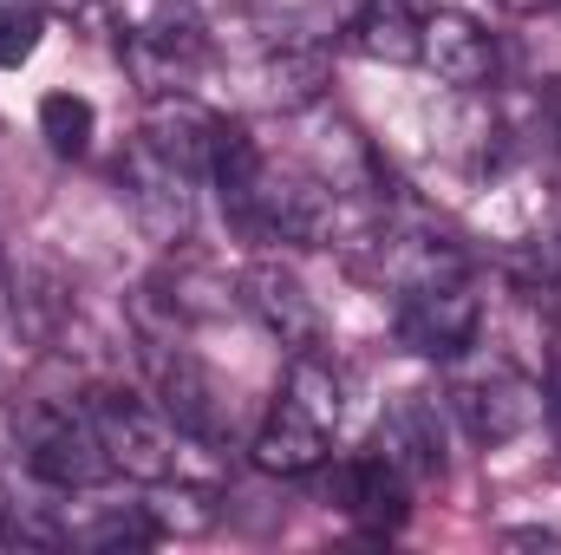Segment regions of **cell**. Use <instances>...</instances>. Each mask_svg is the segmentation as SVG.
I'll list each match as a JSON object with an SVG mask.
<instances>
[{"mask_svg": "<svg viewBox=\"0 0 561 555\" xmlns=\"http://www.w3.org/2000/svg\"><path fill=\"white\" fill-rule=\"evenodd\" d=\"M249 457H255V471H268V477H313V471L327 464V424L280 399L275 412L262 418Z\"/></svg>", "mask_w": 561, "mask_h": 555, "instance_id": "obj_13", "label": "cell"}, {"mask_svg": "<svg viewBox=\"0 0 561 555\" xmlns=\"http://www.w3.org/2000/svg\"><path fill=\"white\" fill-rule=\"evenodd\" d=\"M327 92V53L320 46H275L262 59V99L275 112H307Z\"/></svg>", "mask_w": 561, "mask_h": 555, "instance_id": "obj_17", "label": "cell"}, {"mask_svg": "<svg viewBox=\"0 0 561 555\" xmlns=\"http://www.w3.org/2000/svg\"><path fill=\"white\" fill-rule=\"evenodd\" d=\"M419 59L444 79V86H457V92H483V86H496V39H490V26H483L477 13H463V7H437V13H424Z\"/></svg>", "mask_w": 561, "mask_h": 555, "instance_id": "obj_10", "label": "cell"}, {"mask_svg": "<svg viewBox=\"0 0 561 555\" xmlns=\"http://www.w3.org/2000/svg\"><path fill=\"white\" fill-rule=\"evenodd\" d=\"M327 497H333L366 536H392V530L405 523V497H412V484H405L379 451H359V457H346V464L333 471Z\"/></svg>", "mask_w": 561, "mask_h": 555, "instance_id": "obj_11", "label": "cell"}, {"mask_svg": "<svg viewBox=\"0 0 561 555\" xmlns=\"http://www.w3.org/2000/svg\"><path fill=\"white\" fill-rule=\"evenodd\" d=\"M0 550H7V543H0Z\"/></svg>", "mask_w": 561, "mask_h": 555, "instance_id": "obj_25", "label": "cell"}, {"mask_svg": "<svg viewBox=\"0 0 561 555\" xmlns=\"http://www.w3.org/2000/svg\"><path fill=\"white\" fill-rule=\"evenodd\" d=\"M463 269H470V256L450 236H437L431 223H419V216H399V223H386L373 236V275L392 281L399 294L431 287V281H457Z\"/></svg>", "mask_w": 561, "mask_h": 555, "instance_id": "obj_9", "label": "cell"}, {"mask_svg": "<svg viewBox=\"0 0 561 555\" xmlns=\"http://www.w3.org/2000/svg\"><path fill=\"white\" fill-rule=\"evenodd\" d=\"M150 294H157V307H163L176 327H183V320H222L229 307H242V294L216 275V269H203V262H176Z\"/></svg>", "mask_w": 561, "mask_h": 555, "instance_id": "obj_16", "label": "cell"}, {"mask_svg": "<svg viewBox=\"0 0 561 555\" xmlns=\"http://www.w3.org/2000/svg\"><path fill=\"white\" fill-rule=\"evenodd\" d=\"M444 406L477 444H510L542 418V380H529L510 360H477V366H463L450 380Z\"/></svg>", "mask_w": 561, "mask_h": 555, "instance_id": "obj_5", "label": "cell"}, {"mask_svg": "<svg viewBox=\"0 0 561 555\" xmlns=\"http://www.w3.org/2000/svg\"><path fill=\"white\" fill-rule=\"evenodd\" d=\"M216 112H203L196 99H183V92H157L150 99V112H144V138L157 144V150H170L176 163H190L196 177L209 170V144H216Z\"/></svg>", "mask_w": 561, "mask_h": 555, "instance_id": "obj_14", "label": "cell"}, {"mask_svg": "<svg viewBox=\"0 0 561 555\" xmlns=\"http://www.w3.org/2000/svg\"><path fill=\"white\" fill-rule=\"evenodd\" d=\"M236 294H242V307L275 333L287 353H320L327 347V314H320V301L307 294V281L294 275V269L249 262L242 281H236Z\"/></svg>", "mask_w": 561, "mask_h": 555, "instance_id": "obj_8", "label": "cell"}, {"mask_svg": "<svg viewBox=\"0 0 561 555\" xmlns=\"http://www.w3.org/2000/svg\"><path fill=\"white\" fill-rule=\"evenodd\" d=\"M346 46L359 59H379V66H412L424 46V20L405 0H366L353 20H346Z\"/></svg>", "mask_w": 561, "mask_h": 555, "instance_id": "obj_15", "label": "cell"}, {"mask_svg": "<svg viewBox=\"0 0 561 555\" xmlns=\"http://www.w3.org/2000/svg\"><path fill=\"white\" fill-rule=\"evenodd\" d=\"M150 386H157V406L163 418L183 431V438H196V444H222L229 438V399H222V386L209 380V366L196 360V353H183V347H170V340H150Z\"/></svg>", "mask_w": 561, "mask_h": 555, "instance_id": "obj_6", "label": "cell"}, {"mask_svg": "<svg viewBox=\"0 0 561 555\" xmlns=\"http://www.w3.org/2000/svg\"><path fill=\"white\" fill-rule=\"evenodd\" d=\"M85 412L99 424V444L112 457V477H131V484H170L176 477V424L163 418V406H144L118 386H99L85 399Z\"/></svg>", "mask_w": 561, "mask_h": 555, "instance_id": "obj_4", "label": "cell"}, {"mask_svg": "<svg viewBox=\"0 0 561 555\" xmlns=\"http://www.w3.org/2000/svg\"><path fill=\"white\" fill-rule=\"evenodd\" d=\"M157 536H163V523L150 517V503H112V510H99L92 523L72 530L79 550H150Z\"/></svg>", "mask_w": 561, "mask_h": 555, "instance_id": "obj_19", "label": "cell"}, {"mask_svg": "<svg viewBox=\"0 0 561 555\" xmlns=\"http://www.w3.org/2000/svg\"><path fill=\"white\" fill-rule=\"evenodd\" d=\"M13 444H20V464L46 490H92L112 477V457L99 444V424L85 412V399H20L13 406Z\"/></svg>", "mask_w": 561, "mask_h": 555, "instance_id": "obj_2", "label": "cell"}, {"mask_svg": "<svg viewBox=\"0 0 561 555\" xmlns=\"http://www.w3.org/2000/svg\"><path fill=\"white\" fill-rule=\"evenodd\" d=\"M0 7H39V0H0Z\"/></svg>", "mask_w": 561, "mask_h": 555, "instance_id": "obj_24", "label": "cell"}, {"mask_svg": "<svg viewBox=\"0 0 561 555\" xmlns=\"http://www.w3.org/2000/svg\"><path fill=\"white\" fill-rule=\"evenodd\" d=\"M477 327H483V301L470 294V281H431L412 287L399 301V340L419 353V360H463L477 347Z\"/></svg>", "mask_w": 561, "mask_h": 555, "instance_id": "obj_7", "label": "cell"}, {"mask_svg": "<svg viewBox=\"0 0 561 555\" xmlns=\"http://www.w3.org/2000/svg\"><path fill=\"white\" fill-rule=\"evenodd\" d=\"M496 7H510V13H536V7H549V0H496Z\"/></svg>", "mask_w": 561, "mask_h": 555, "instance_id": "obj_23", "label": "cell"}, {"mask_svg": "<svg viewBox=\"0 0 561 555\" xmlns=\"http://www.w3.org/2000/svg\"><path fill=\"white\" fill-rule=\"evenodd\" d=\"M373 451H379L405 484H431V477H444V418H437V406H424V399H399V406H386L379 431H373Z\"/></svg>", "mask_w": 561, "mask_h": 555, "instance_id": "obj_12", "label": "cell"}, {"mask_svg": "<svg viewBox=\"0 0 561 555\" xmlns=\"http://www.w3.org/2000/svg\"><path fill=\"white\" fill-rule=\"evenodd\" d=\"M92 132H99L92 99H79V92H46V99H39V138L53 144L59 157H85Z\"/></svg>", "mask_w": 561, "mask_h": 555, "instance_id": "obj_20", "label": "cell"}, {"mask_svg": "<svg viewBox=\"0 0 561 555\" xmlns=\"http://www.w3.org/2000/svg\"><path fill=\"white\" fill-rule=\"evenodd\" d=\"M118 196L131 203V216H138V229L150 242H163V249L190 242V229H196V170L176 163L170 150H157L144 132L118 150Z\"/></svg>", "mask_w": 561, "mask_h": 555, "instance_id": "obj_3", "label": "cell"}, {"mask_svg": "<svg viewBox=\"0 0 561 555\" xmlns=\"http://www.w3.org/2000/svg\"><path fill=\"white\" fill-rule=\"evenodd\" d=\"M503 550H542V555H561V536H556V530H503Z\"/></svg>", "mask_w": 561, "mask_h": 555, "instance_id": "obj_22", "label": "cell"}, {"mask_svg": "<svg viewBox=\"0 0 561 555\" xmlns=\"http://www.w3.org/2000/svg\"><path fill=\"white\" fill-rule=\"evenodd\" d=\"M39 46V7H0V66L33 59Z\"/></svg>", "mask_w": 561, "mask_h": 555, "instance_id": "obj_21", "label": "cell"}, {"mask_svg": "<svg viewBox=\"0 0 561 555\" xmlns=\"http://www.w3.org/2000/svg\"><path fill=\"white\" fill-rule=\"evenodd\" d=\"M222 209H229L249 236H262V242H294V249H327L333 229H340V190L320 183L313 170L275 163V157H262L255 177H249L236 196H222Z\"/></svg>", "mask_w": 561, "mask_h": 555, "instance_id": "obj_1", "label": "cell"}, {"mask_svg": "<svg viewBox=\"0 0 561 555\" xmlns=\"http://www.w3.org/2000/svg\"><path fill=\"white\" fill-rule=\"evenodd\" d=\"M280 399L300 406L307 418H320V424H340V412H346V386H340L327 347H320V353H287V386H280Z\"/></svg>", "mask_w": 561, "mask_h": 555, "instance_id": "obj_18", "label": "cell"}]
</instances>
